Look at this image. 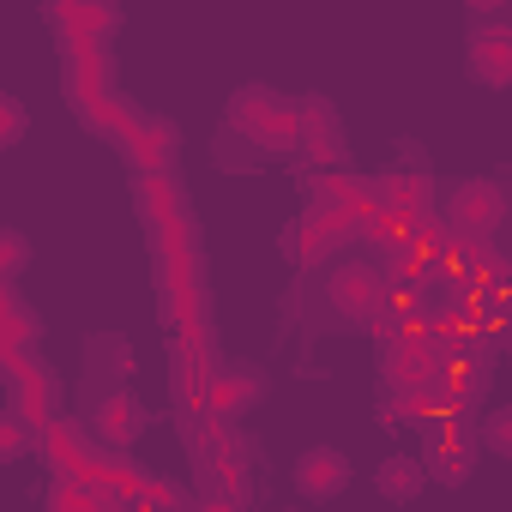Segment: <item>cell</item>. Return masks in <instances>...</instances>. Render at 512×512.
<instances>
[{
  "label": "cell",
  "mask_w": 512,
  "mask_h": 512,
  "mask_svg": "<svg viewBox=\"0 0 512 512\" xmlns=\"http://www.w3.org/2000/svg\"><path fill=\"white\" fill-rule=\"evenodd\" d=\"M398 314H410V290H398L386 278V266L374 253H350V260H338L326 272V284H320V320L326 326H350V332L374 338Z\"/></svg>",
  "instance_id": "1"
},
{
  "label": "cell",
  "mask_w": 512,
  "mask_h": 512,
  "mask_svg": "<svg viewBox=\"0 0 512 512\" xmlns=\"http://www.w3.org/2000/svg\"><path fill=\"white\" fill-rule=\"evenodd\" d=\"M229 139L253 145V151H302V115H296V97H278L266 85H241L229 97V115H223Z\"/></svg>",
  "instance_id": "2"
},
{
  "label": "cell",
  "mask_w": 512,
  "mask_h": 512,
  "mask_svg": "<svg viewBox=\"0 0 512 512\" xmlns=\"http://www.w3.org/2000/svg\"><path fill=\"white\" fill-rule=\"evenodd\" d=\"M440 235L446 241H464V247H482L506 229V187L488 181V175H470V181H452L440 193Z\"/></svg>",
  "instance_id": "3"
},
{
  "label": "cell",
  "mask_w": 512,
  "mask_h": 512,
  "mask_svg": "<svg viewBox=\"0 0 512 512\" xmlns=\"http://www.w3.org/2000/svg\"><path fill=\"white\" fill-rule=\"evenodd\" d=\"M0 380H7V410H13L31 434H43L49 422L67 416V410H61V380H55V368H49L37 350H7V356H0Z\"/></svg>",
  "instance_id": "4"
},
{
  "label": "cell",
  "mask_w": 512,
  "mask_h": 512,
  "mask_svg": "<svg viewBox=\"0 0 512 512\" xmlns=\"http://www.w3.org/2000/svg\"><path fill=\"white\" fill-rule=\"evenodd\" d=\"M193 482H199V500H223V506H247V440L235 428H217L205 440H193Z\"/></svg>",
  "instance_id": "5"
},
{
  "label": "cell",
  "mask_w": 512,
  "mask_h": 512,
  "mask_svg": "<svg viewBox=\"0 0 512 512\" xmlns=\"http://www.w3.org/2000/svg\"><path fill=\"white\" fill-rule=\"evenodd\" d=\"M470 470H476V428H470V416L422 422V476H434L446 488H464Z\"/></svg>",
  "instance_id": "6"
},
{
  "label": "cell",
  "mask_w": 512,
  "mask_h": 512,
  "mask_svg": "<svg viewBox=\"0 0 512 512\" xmlns=\"http://www.w3.org/2000/svg\"><path fill=\"white\" fill-rule=\"evenodd\" d=\"M368 205L380 211V223H422L434 217V175L422 163H392L368 181Z\"/></svg>",
  "instance_id": "7"
},
{
  "label": "cell",
  "mask_w": 512,
  "mask_h": 512,
  "mask_svg": "<svg viewBox=\"0 0 512 512\" xmlns=\"http://www.w3.org/2000/svg\"><path fill=\"white\" fill-rule=\"evenodd\" d=\"M145 422H151V410L139 404L133 386H103L91 398V410H85V428H91V440L103 452H133V440L145 434Z\"/></svg>",
  "instance_id": "8"
},
{
  "label": "cell",
  "mask_w": 512,
  "mask_h": 512,
  "mask_svg": "<svg viewBox=\"0 0 512 512\" xmlns=\"http://www.w3.org/2000/svg\"><path fill=\"white\" fill-rule=\"evenodd\" d=\"M37 458L49 464V476H55V482H91V476H97V464H103V446L91 440V428H85V422L61 416V422H49V428L37 434Z\"/></svg>",
  "instance_id": "9"
},
{
  "label": "cell",
  "mask_w": 512,
  "mask_h": 512,
  "mask_svg": "<svg viewBox=\"0 0 512 512\" xmlns=\"http://www.w3.org/2000/svg\"><path fill=\"white\" fill-rule=\"evenodd\" d=\"M266 398V368H253V362H223L211 368V386H205V416L217 428H235L253 404Z\"/></svg>",
  "instance_id": "10"
},
{
  "label": "cell",
  "mask_w": 512,
  "mask_h": 512,
  "mask_svg": "<svg viewBox=\"0 0 512 512\" xmlns=\"http://www.w3.org/2000/svg\"><path fill=\"white\" fill-rule=\"evenodd\" d=\"M121 145V157L133 163V175L139 181H157V175H175V151H181V127L175 121H163V115H133V127L115 139Z\"/></svg>",
  "instance_id": "11"
},
{
  "label": "cell",
  "mask_w": 512,
  "mask_h": 512,
  "mask_svg": "<svg viewBox=\"0 0 512 512\" xmlns=\"http://www.w3.org/2000/svg\"><path fill=\"white\" fill-rule=\"evenodd\" d=\"M61 85H67V103H73L79 121L97 115L103 103L121 97V85H115V55H109V49H85V55L73 49L67 67H61Z\"/></svg>",
  "instance_id": "12"
},
{
  "label": "cell",
  "mask_w": 512,
  "mask_h": 512,
  "mask_svg": "<svg viewBox=\"0 0 512 512\" xmlns=\"http://www.w3.org/2000/svg\"><path fill=\"white\" fill-rule=\"evenodd\" d=\"M49 25L67 37V55L79 49H109V37L121 31V13L115 7H91V0H79V7H73V0H61V7H49Z\"/></svg>",
  "instance_id": "13"
},
{
  "label": "cell",
  "mask_w": 512,
  "mask_h": 512,
  "mask_svg": "<svg viewBox=\"0 0 512 512\" xmlns=\"http://www.w3.org/2000/svg\"><path fill=\"white\" fill-rule=\"evenodd\" d=\"M470 73L488 91H506L512 85V25L506 19H482L470 31Z\"/></svg>",
  "instance_id": "14"
},
{
  "label": "cell",
  "mask_w": 512,
  "mask_h": 512,
  "mask_svg": "<svg viewBox=\"0 0 512 512\" xmlns=\"http://www.w3.org/2000/svg\"><path fill=\"white\" fill-rule=\"evenodd\" d=\"M290 482H296L302 500H338V494L350 488V458H344L338 446H308V452L296 458Z\"/></svg>",
  "instance_id": "15"
},
{
  "label": "cell",
  "mask_w": 512,
  "mask_h": 512,
  "mask_svg": "<svg viewBox=\"0 0 512 512\" xmlns=\"http://www.w3.org/2000/svg\"><path fill=\"white\" fill-rule=\"evenodd\" d=\"M296 115H302V151H326V157H338V145H344L338 109H332L326 97H296Z\"/></svg>",
  "instance_id": "16"
},
{
  "label": "cell",
  "mask_w": 512,
  "mask_h": 512,
  "mask_svg": "<svg viewBox=\"0 0 512 512\" xmlns=\"http://www.w3.org/2000/svg\"><path fill=\"white\" fill-rule=\"evenodd\" d=\"M422 458L416 452H392V458H380V470H374V488L392 500V506H404V500H416L422 494Z\"/></svg>",
  "instance_id": "17"
},
{
  "label": "cell",
  "mask_w": 512,
  "mask_h": 512,
  "mask_svg": "<svg viewBox=\"0 0 512 512\" xmlns=\"http://www.w3.org/2000/svg\"><path fill=\"white\" fill-rule=\"evenodd\" d=\"M133 368H139V356H133L127 338H115V332L91 338V374H97V386H127Z\"/></svg>",
  "instance_id": "18"
},
{
  "label": "cell",
  "mask_w": 512,
  "mask_h": 512,
  "mask_svg": "<svg viewBox=\"0 0 512 512\" xmlns=\"http://www.w3.org/2000/svg\"><path fill=\"white\" fill-rule=\"evenodd\" d=\"M476 428V452H494V458H512V404H488Z\"/></svg>",
  "instance_id": "19"
},
{
  "label": "cell",
  "mask_w": 512,
  "mask_h": 512,
  "mask_svg": "<svg viewBox=\"0 0 512 512\" xmlns=\"http://www.w3.org/2000/svg\"><path fill=\"white\" fill-rule=\"evenodd\" d=\"M49 512H115V500H109L97 482H55Z\"/></svg>",
  "instance_id": "20"
},
{
  "label": "cell",
  "mask_w": 512,
  "mask_h": 512,
  "mask_svg": "<svg viewBox=\"0 0 512 512\" xmlns=\"http://www.w3.org/2000/svg\"><path fill=\"white\" fill-rule=\"evenodd\" d=\"M37 452V434L13 416V410H0V464H19V458H31Z\"/></svg>",
  "instance_id": "21"
},
{
  "label": "cell",
  "mask_w": 512,
  "mask_h": 512,
  "mask_svg": "<svg viewBox=\"0 0 512 512\" xmlns=\"http://www.w3.org/2000/svg\"><path fill=\"white\" fill-rule=\"evenodd\" d=\"M25 133H31V109H25L19 97H7V91H0V151H13Z\"/></svg>",
  "instance_id": "22"
},
{
  "label": "cell",
  "mask_w": 512,
  "mask_h": 512,
  "mask_svg": "<svg viewBox=\"0 0 512 512\" xmlns=\"http://www.w3.org/2000/svg\"><path fill=\"white\" fill-rule=\"evenodd\" d=\"M25 266H31V241L13 235V229H0V284H19Z\"/></svg>",
  "instance_id": "23"
},
{
  "label": "cell",
  "mask_w": 512,
  "mask_h": 512,
  "mask_svg": "<svg viewBox=\"0 0 512 512\" xmlns=\"http://www.w3.org/2000/svg\"><path fill=\"white\" fill-rule=\"evenodd\" d=\"M0 356H7V350H0Z\"/></svg>",
  "instance_id": "24"
}]
</instances>
